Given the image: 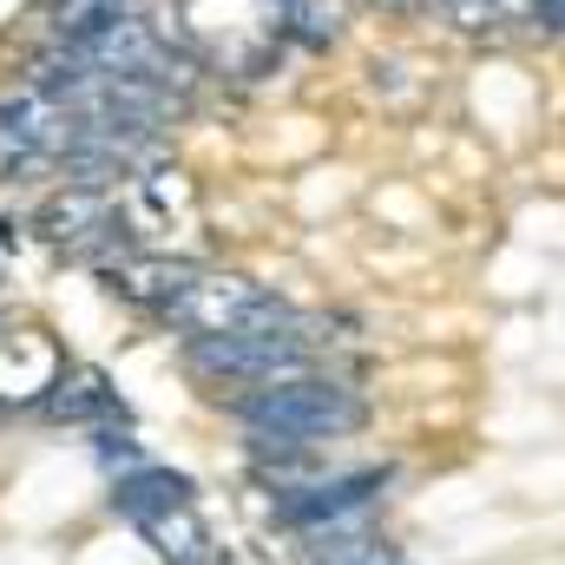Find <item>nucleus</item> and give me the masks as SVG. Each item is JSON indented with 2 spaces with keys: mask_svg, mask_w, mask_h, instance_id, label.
I'll use <instances>...</instances> for the list:
<instances>
[{
  "mask_svg": "<svg viewBox=\"0 0 565 565\" xmlns=\"http://www.w3.org/2000/svg\"><path fill=\"white\" fill-rule=\"evenodd\" d=\"M217 402L237 427H277V434H296L309 447H329V440H349L369 427V402L349 382H335L329 369L296 375V382H270V388H237Z\"/></svg>",
  "mask_w": 565,
  "mask_h": 565,
  "instance_id": "nucleus-1",
  "label": "nucleus"
},
{
  "mask_svg": "<svg viewBox=\"0 0 565 565\" xmlns=\"http://www.w3.org/2000/svg\"><path fill=\"white\" fill-rule=\"evenodd\" d=\"M388 487H395V467H322V473H309L302 487L270 493V520H277V533L296 540V533H316V526L375 513Z\"/></svg>",
  "mask_w": 565,
  "mask_h": 565,
  "instance_id": "nucleus-2",
  "label": "nucleus"
},
{
  "mask_svg": "<svg viewBox=\"0 0 565 565\" xmlns=\"http://www.w3.org/2000/svg\"><path fill=\"white\" fill-rule=\"evenodd\" d=\"M257 296H264V282L250 277H204L184 282L164 309H158V322H171V329H184V335H224V329H244V316L257 309Z\"/></svg>",
  "mask_w": 565,
  "mask_h": 565,
  "instance_id": "nucleus-3",
  "label": "nucleus"
},
{
  "mask_svg": "<svg viewBox=\"0 0 565 565\" xmlns=\"http://www.w3.org/2000/svg\"><path fill=\"white\" fill-rule=\"evenodd\" d=\"M33 415L46 427H106V422H132V408L119 402V388L99 369H60L40 395Z\"/></svg>",
  "mask_w": 565,
  "mask_h": 565,
  "instance_id": "nucleus-4",
  "label": "nucleus"
},
{
  "mask_svg": "<svg viewBox=\"0 0 565 565\" xmlns=\"http://www.w3.org/2000/svg\"><path fill=\"white\" fill-rule=\"evenodd\" d=\"M198 500V480L191 473H178V467H158V460H145L132 473H113V493H106V507L119 513V520H151V513H171V507H191Z\"/></svg>",
  "mask_w": 565,
  "mask_h": 565,
  "instance_id": "nucleus-5",
  "label": "nucleus"
},
{
  "mask_svg": "<svg viewBox=\"0 0 565 565\" xmlns=\"http://www.w3.org/2000/svg\"><path fill=\"white\" fill-rule=\"evenodd\" d=\"M113 211H119V204H113V191H66V184H60V191L40 204V217H33V224H40V237H46L53 250H73V244H86Z\"/></svg>",
  "mask_w": 565,
  "mask_h": 565,
  "instance_id": "nucleus-6",
  "label": "nucleus"
},
{
  "mask_svg": "<svg viewBox=\"0 0 565 565\" xmlns=\"http://www.w3.org/2000/svg\"><path fill=\"white\" fill-rule=\"evenodd\" d=\"M145 546L158 553V565H191L198 553H211L217 540H211V526L198 520V500L191 507H171V513H151V520H139Z\"/></svg>",
  "mask_w": 565,
  "mask_h": 565,
  "instance_id": "nucleus-7",
  "label": "nucleus"
},
{
  "mask_svg": "<svg viewBox=\"0 0 565 565\" xmlns=\"http://www.w3.org/2000/svg\"><path fill=\"white\" fill-rule=\"evenodd\" d=\"M277 33L309 53H329L342 40V0H277Z\"/></svg>",
  "mask_w": 565,
  "mask_h": 565,
  "instance_id": "nucleus-8",
  "label": "nucleus"
},
{
  "mask_svg": "<svg viewBox=\"0 0 565 565\" xmlns=\"http://www.w3.org/2000/svg\"><path fill=\"white\" fill-rule=\"evenodd\" d=\"M93 460H99L106 473H132V467H145V447H139V434H132V422L93 427Z\"/></svg>",
  "mask_w": 565,
  "mask_h": 565,
  "instance_id": "nucleus-9",
  "label": "nucleus"
},
{
  "mask_svg": "<svg viewBox=\"0 0 565 565\" xmlns=\"http://www.w3.org/2000/svg\"><path fill=\"white\" fill-rule=\"evenodd\" d=\"M440 7L454 13V26H460V33H493V26L507 20V13H500V0H440Z\"/></svg>",
  "mask_w": 565,
  "mask_h": 565,
  "instance_id": "nucleus-10",
  "label": "nucleus"
},
{
  "mask_svg": "<svg viewBox=\"0 0 565 565\" xmlns=\"http://www.w3.org/2000/svg\"><path fill=\"white\" fill-rule=\"evenodd\" d=\"M362 565H408V559H402V546H382L375 559H362Z\"/></svg>",
  "mask_w": 565,
  "mask_h": 565,
  "instance_id": "nucleus-11",
  "label": "nucleus"
}]
</instances>
